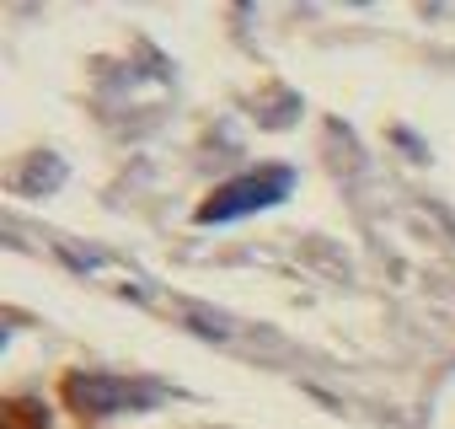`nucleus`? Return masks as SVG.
<instances>
[{
  "instance_id": "nucleus-1",
  "label": "nucleus",
  "mask_w": 455,
  "mask_h": 429,
  "mask_svg": "<svg viewBox=\"0 0 455 429\" xmlns=\"http://www.w3.org/2000/svg\"><path fill=\"white\" fill-rule=\"evenodd\" d=\"M290 188H295L290 166L247 172V177H236V182L214 188V193L204 198V209H198V221H204V226H220V221H242V214H258V209H274L279 198H290Z\"/></svg>"
},
{
  "instance_id": "nucleus-2",
  "label": "nucleus",
  "mask_w": 455,
  "mask_h": 429,
  "mask_svg": "<svg viewBox=\"0 0 455 429\" xmlns=\"http://www.w3.org/2000/svg\"><path fill=\"white\" fill-rule=\"evenodd\" d=\"M76 402L92 413H118V408H150L161 402L156 386H134V381H113V376H81L76 381Z\"/></svg>"
}]
</instances>
